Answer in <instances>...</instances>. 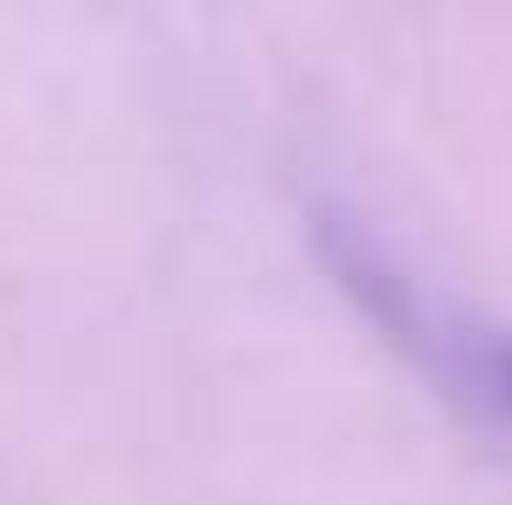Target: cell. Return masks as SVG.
Wrapping results in <instances>:
<instances>
[{
	"label": "cell",
	"instance_id": "1",
	"mask_svg": "<svg viewBox=\"0 0 512 505\" xmlns=\"http://www.w3.org/2000/svg\"><path fill=\"white\" fill-rule=\"evenodd\" d=\"M298 229L346 305L402 353L429 395L512 457V312L436 270L340 187H298Z\"/></svg>",
	"mask_w": 512,
	"mask_h": 505
}]
</instances>
